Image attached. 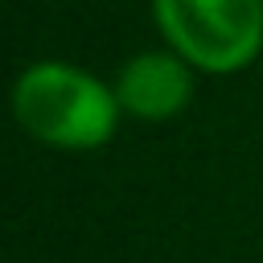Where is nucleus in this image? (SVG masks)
<instances>
[{
    "label": "nucleus",
    "instance_id": "f257e3e1",
    "mask_svg": "<svg viewBox=\"0 0 263 263\" xmlns=\"http://www.w3.org/2000/svg\"><path fill=\"white\" fill-rule=\"evenodd\" d=\"M119 99L115 86L74 62H33L12 82V119L37 144L62 152H90L103 148L119 127Z\"/></svg>",
    "mask_w": 263,
    "mask_h": 263
},
{
    "label": "nucleus",
    "instance_id": "f03ea898",
    "mask_svg": "<svg viewBox=\"0 0 263 263\" xmlns=\"http://www.w3.org/2000/svg\"><path fill=\"white\" fill-rule=\"evenodd\" d=\"M168 49L197 74H238L263 53V0H148Z\"/></svg>",
    "mask_w": 263,
    "mask_h": 263
},
{
    "label": "nucleus",
    "instance_id": "7ed1b4c3",
    "mask_svg": "<svg viewBox=\"0 0 263 263\" xmlns=\"http://www.w3.org/2000/svg\"><path fill=\"white\" fill-rule=\"evenodd\" d=\"M111 86H115L123 115L144 119V123H164L193 103L197 70L177 49L164 45V49H144V53L127 58Z\"/></svg>",
    "mask_w": 263,
    "mask_h": 263
}]
</instances>
